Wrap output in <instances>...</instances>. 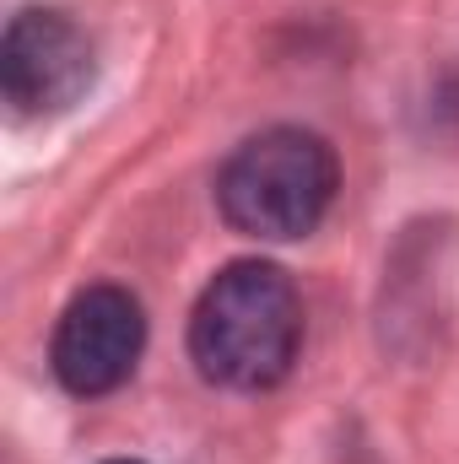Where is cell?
<instances>
[{"instance_id":"obj_1","label":"cell","mask_w":459,"mask_h":464,"mask_svg":"<svg viewBox=\"0 0 459 464\" xmlns=\"http://www.w3.org/2000/svg\"><path fill=\"white\" fill-rule=\"evenodd\" d=\"M303 346V297L281 265L238 259L211 276L190 314V356L222 389H276Z\"/></svg>"},{"instance_id":"obj_2","label":"cell","mask_w":459,"mask_h":464,"mask_svg":"<svg viewBox=\"0 0 459 464\" xmlns=\"http://www.w3.org/2000/svg\"><path fill=\"white\" fill-rule=\"evenodd\" d=\"M341 189V162L325 135L276 124L249 135L217 173V206L238 232L287 243L325 222Z\"/></svg>"},{"instance_id":"obj_3","label":"cell","mask_w":459,"mask_h":464,"mask_svg":"<svg viewBox=\"0 0 459 464\" xmlns=\"http://www.w3.org/2000/svg\"><path fill=\"white\" fill-rule=\"evenodd\" d=\"M93 82V44L65 11L27 5L0 38V92L22 119L65 114Z\"/></svg>"},{"instance_id":"obj_4","label":"cell","mask_w":459,"mask_h":464,"mask_svg":"<svg viewBox=\"0 0 459 464\" xmlns=\"http://www.w3.org/2000/svg\"><path fill=\"white\" fill-rule=\"evenodd\" d=\"M141 346H146L141 303L124 286H87L60 314L49 362H54V378L71 394L98 400V394H114L119 383L135 372Z\"/></svg>"},{"instance_id":"obj_5","label":"cell","mask_w":459,"mask_h":464,"mask_svg":"<svg viewBox=\"0 0 459 464\" xmlns=\"http://www.w3.org/2000/svg\"><path fill=\"white\" fill-rule=\"evenodd\" d=\"M109 464H135V459H109Z\"/></svg>"}]
</instances>
